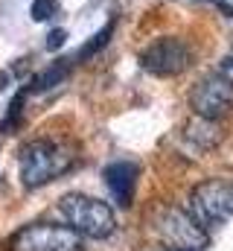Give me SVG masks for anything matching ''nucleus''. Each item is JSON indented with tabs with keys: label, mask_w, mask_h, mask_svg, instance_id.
I'll list each match as a JSON object with an SVG mask.
<instances>
[{
	"label": "nucleus",
	"mask_w": 233,
	"mask_h": 251,
	"mask_svg": "<svg viewBox=\"0 0 233 251\" xmlns=\"http://www.w3.org/2000/svg\"><path fill=\"white\" fill-rule=\"evenodd\" d=\"M73 167V149L58 140H29L21 149V184L38 190Z\"/></svg>",
	"instance_id": "f257e3e1"
},
{
	"label": "nucleus",
	"mask_w": 233,
	"mask_h": 251,
	"mask_svg": "<svg viewBox=\"0 0 233 251\" xmlns=\"http://www.w3.org/2000/svg\"><path fill=\"white\" fill-rule=\"evenodd\" d=\"M58 210H61L64 222L73 231H79L82 237L105 240V237H111L116 231L114 210L102 199H93V196H85V193H67L58 201Z\"/></svg>",
	"instance_id": "f03ea898"
},
{
	"label": "nucleus",
	"mask_w": 233,
	"mask_h": 251,
	"mask_svg": "<svg viewBox=\"0 0 233 251\" xmlns=\"http://www.w3.org/2000/svg\"><path fill=\"white\" fill-rule=\"evenodd\" d=\"M186 210L204 231H213V228L225 225L233 216V184L225 181V178L201 181L189 193Z\"/></svg>",
	"instance_id": "7ed1b4c3"
},
{
	"label": "nucleus",
	"mask_w": 233,
	"mask_h": 251,
	"mask_svg": "<svg viewBox=\"0 0 233 251\" xmlns=\"http://www.w3.org/2000/svg\"><path fill=\"white\" fill-rule=\"evenodd\" d=\"M189 105L195 114L222 120L233 111V79L228 73H207L189 94Z\"/></svg>",
	"instance_id": "20e7f679"
},
{
	"label": "nucleus",
	"mask_w": 233,
	"mask_h": 251,
	"mask_svg": "<svg viewBox=\"0 0 233 251\" xmlns=\"http://www.w3.org/2000/svg\"><path fill=\"white\" fill-rule=\"evenodd\" d=\"M192 64V47L184 38H158L140 53V67L152 76H178Z\"/></svg>",
	"instance_id": "39448f33"
},
{
	"label": "nucleus",
	"mask_w": 233,
	"mask_h": 251,
	"mask_svg": "<svg viewBox=\"0 0 233 251\" xmlns=\"http://www.w3.org/2000/svg\"><path fill=\"white\" fill-rule=\"evenodd\" d=\"M12 251H82V240L79 231H73L70 225L38 222L23 228L12 240Z\"/></svg>",
	"instance_id": "423d86ee"
},
{
	"label": "nucleus",
	"mask_w": 233,
	"mask_h": 251,
	"mask_svg": "<svg viewBox=\"0 0 233 251\" xmlns=\"http://www.w3.org/2000/svg\"><path fill=\"white\" fill-rule=\"evenodd\" d=\"M158 231L163 234V240H169V243L178 246V249H189L192 251V249L207 246V231L189 216V210H178V207L163 210Z\"/></svg>",
	"instance_id": "0eeeda50"
},
{
	"label": "nucleus",
	"mask_w": 233,
	"mask_h": 251,
	"mask_svg": "<svg viewBox=\"0 0 233 251\" xmlns=\"http://www.w3.org/2000/svg\"><path fill=\"white\" fill-rule=\"evenodd\" d=\"M102 178H105V184L111 190V196L116 199V204L119 207H131L134 190H137V178H140V167L131 164V161H116V164L105 167Z\"/></svg>",
	"instance_id": "6e6552de"
},
{
	"label": "nucleus",
	"mask_w": 233,
	"mask_h": 251,
	"mask_svg": "<svg viewBox=\"0 0 233 251\" xmlns=\"http://www.w3.org/2000/svg\"><path fill=\"white\" fill-rule=\"evenodd\" d=\"M181 137H184L186 143H192L198 152H210V149H216V146L225 140V128L219 126V120L192 114V117L184 123V128H181Z\"/></svg>",
	"instance_id": "1a4fd4ad"
},
{
	"label": "nucleus",
	"mask_w": 233,
	"mask_h": 251,
	"mask_svg": "<svg viewBox=\"0 0 233 251\" xmlns=\"http://www.w3.org/2000/svg\"><path fill=\"white\" fill-rule=\"evenodd\" d=\"M70 73V59H58V62H53L44 73H38L32 82H29V94H41V91H50V88H56L58 82L64 79Z\"/></svg>",
	"instance_id": "9d476101"
},
{
	"label": "nucleus",
	"mask_w": 233,
	"mask_h": 251,
	"mask_svg": "<svg viewBox=\"0 0 233 251\" xmlns=\"http://www.w3.org/2000/svg\"><path fill=\"white\" fill-rule=\"evenodd\" d=\"M111 35H114V21H108V24H105L96 35H91V41H88V44L76 53V62H88L91 56H96V53H99V50L111 41Z\"/></svg>",
	"instance_id": "9b49d317"
},
{
	"label": "nucleus",
	"mask_w": 233,
	"mask_h": 251,
	"mask_svg": "<svg viewBox=\"0 0 233 251\" xmlns=\"http://www.w3.org/2000/svg\"><path fill=\"white\" fill-rule=\"evenodd\" d=\"M58 3L56 0H32V6H29V15H32V21H50L53 15H56Z\"/></svg>",
	"instance_id": "f8f14e48"
},
{
	"label": "nucleus",
	"mask_w": 233,
	"mask_h": 251,
	"mask_svg": "<svg viewBox=\"0 0 233 251\" xmlns=\"http://www.w3.org/2000/svg\"><path fill=\"white\" fill-rule=\"evenodd\" d=\"M64 41H67V32H64V29H53V32L47 35V50H58Z\"/></svg>",
	"instance_id": "ddd939ff"
},
{
	"label": "nucleus",
	"mask_w": 233,
	"mask_h": 251,
	"mask_svg": "<svg viewBox=\"0 0 233 251\" xmlns=\"http://www.w3.org/2000/svg\"><path fill=\"white\" fill-rule=\"evenodd\" d=\"M225 67H233V56H228V59H225Z\"/></svg>",
	"instance_id": "4468645a"
},
{
	"label": "nucleus",
	"mask_w": 233,
	"mask_h": 251,
	"mask_svg": "<svg viewBox=\"0 0 233 251\" xmlns=\"http://www.w3.org/2000/svg\"><path fill=\"white\" fill-rule=\"evenodd\" d=\"M181 251H189V249H181Z\"/></svg>",
	"instance_id": "2eb2a0df"
},
{
	"label": "nucleus",
	"mask_w": 233,
	"mask_h": 251,
	"mask_svg": "<svg viewBox=\"0 0 233 251\" xmlns=\"http://www.w3.org/2000/svg\"><path fill=\"white\" fill-rule=\"evenodd\" d=\"M210 3H213V0H210Z\"/></svg>",
	"instance_id": "dca6fc26"
}]
</instances>
